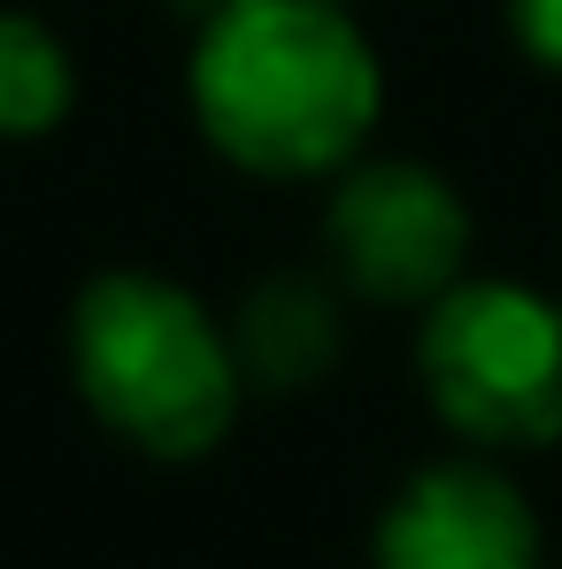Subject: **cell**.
<instances>
[{"instance_id": "6da1fadb", "label": "cell", "mask_w": 562, "mask_h": 569, "mask_svg": "<svg viewBox=\"0 0 562 569\" xmlns=\"http://www.w3.org/2000/svg\"><path fill=\"white\" fill-rule=\"evenodd\" d=\"M193 123L247 178H339L363 162L385 70L347 0H224L193 39Z\"/></svg>"}, {"instance_id": "7a4b0ae2", "label": "cell", "mask_w": 562, "mask_h": 569, "mask_svg": "<svg viewBox=\"0 0 562 569\" xmlns=\"http://www.w3.org/2000/svg\"><path fill=\"white\" fill-rule=\"evenodd\" d=\"M70 378L100 423L155 462H193L224 447L247 392L231 323H216L200 292L155 270H100L78 292Z\"/></svg>"}, {"instance_id": "3957f363", "label": "cell", "mask_w": 562, "mask_h": 569, "mask_svg": "<svg viewBox=\"0 0 562 569\" xmlns=\"http://www.w3.org/2000/svg\"><path fill=\"white\" fill-rule=\"evenodd\" d=\"M416 370L470 447L562 439V300L516 278H455L416 331Z\"/></svg>"}, {"instance_id": "277c9868", "label": "cell", "mask_w": 562, "mask_h": 569, "mask_svg": "<svg viewBox=\"0 0 562 569\" xmlns=\"http://www.w3.org/2000/svg\"><path fill=\"white\" fill-rule=\"evenodd\" d=\"M324 254L377 308H432L470 262V208L424 162H347L324 208Z\"/></svg>"}, {"instance_id": "5b68a950", "label": "cell", "mask_w": 562, "mask_h": 569, "mask_svg": "<svg viewBox=\"0 0 562 569\" xmlns=\"http://www.w3.org/2000/svg\"><path fill=\"white\" fill-rule=\"evenodd\" d=\"M371 569H540V516L493 462H432L377 516Z\"/></svg>"}, {"instance_id": "8992f818", "label": "cell", "mask_w": 562, "mask_h": 569, "mask_svg": "<svg viewBox=\"0 0 562 569\" xmlns=\"http://www.w3.org/2000/svg\"><path fill=\"white\" fill-rule=\"evenodd\" d=\"M231 347H239L247 385H270V392L316 385V378H332V362H339V347H347V308H339V292L324 278L278 270V278H263L239 300Z\"/></svg>"}, {"instance_id": "52a82bcc", "label": "cell", "mask_w": 562, "mask_h": 569, "mask_svg": "<svg viewBox=\"0 0 562 569\" xmlns=\"http://www.w3.org/2000/svg\"><path fill=\"white\" fill-rule=\"evenodd\" d=\"M78 108L70 39L39 16H0V139H47Z\"/></svg>"}, {"instance_id": "ba28073f", "label": "cell", "mask_w": 562, "mask_h": 569, "mask_svg": "<svg viewBox=\"0 0 562 569\" xmlns=\"http://www.w3.org/2000/svg\"><path fill=\"white\" fill-rule=\"evenodd\" d=\"M509 31L540 70L562 78V0H509Z\"/></svg>"}, {"instance_id": "9c48e42d", "label": "cell", "mask_w": 562, "mask_h": 569, "mask_svg": "<svg viewBox=\"0 0 562 569\" xmlns=\"http://www.w3.org/2000/svg\"><path fill=\"white\" fill-rule=\"evenodd\" d=\"M170 8H186L193 23H200V16H216V8H224V0H170Z\"/></svg>"}]
</instances>
